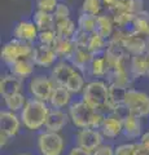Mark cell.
I'll list each match as a JSON object with an SVG mask.
<instances>
[{
	"label": "cell",
	"mask_w": 149,
	"mask_h": 155,
	"mask_svg": "<svg viewBox=\"0 0 149 155\" xmlns=\"http://www.w3.org/2000/svg\"><path fill=\"white\" fill-rule=\"evenodd\" d=\"M49 111V105L44 101L29 98L25 107L20 113V118L23 127L29 130H39L46 125V120Z\"/></svg>",
	"instance_id": "cell-1"
},
{
	"label": "cell",
	"mask_w": 149,
	"mask_h": 155,
	"mask_svg": "<svg viewBox=\"0 0 149 155\" xmlns=\"http://www.w3.org/2000/svg\"><path fill=\"white\" fill-rule=\"evenodd\" d=\"M108 98H109V84L108 81L96 79L91 80L86 84L82 92V100L95 111L105 113L108 110Z\"/></svg>",
	"instance_id": "cell-2"
},
{
	"label": "cell",
	"mask_w": 149,
	"mask_h": 155,
	"mask_svg": "<svg viewBox=\"0 0 149 155\" xmlns=\"http://www.w3.org/2000/svg\"><path fill=\"white\" fill-rule=\"evenodd\" d=\"M68 114L71 124L78 129L92 128L97 111H95L91 106H88L83 100L73 101L68 107Z\"/></svg>",
	"instance_id": "cell-3"
},
{
	"label": "cell",
	"mask_w": 149,
	"mask_h": 155,
	"mask_svg": "<svg viewBox=\"0 0 149 155\" xmlns=\"http://www.w3.org/2000/svg\"><path fill=\"white\" fill-rule=\"evenodd\" d=\"M34 45L35 44H30V43L12 38L2 48V60L7 66H11L18 60L31 57Z\"/></svg>",
	"instance_id": "cell-4"
},
{
	"label": "cell",
	"mask_w": 149,
	"mask_h": 155,
	"mask_svg": "<svg viewBox=\"0 0 149 155\" xmlns=\"http://www.w3.org/2000/svg\"><path fill=\"white\" fill-rule=\"evenodd\" d=\"M124 106L131 115L137 118L149 116V94L135 88H128L124 97Z\"/></svg>",
	"instance_id": "cell-5"
},
{
	"label": "cell",
	"mask_w": 149,
	"mask_h": 155,
	"mask_svg": "<svg viewBox=\"0 0 149 155\" xmlns=\"http://www.w3.org/2000/svg\"><path fill=\"white\" fill-rule=\"evenodd\" d=\"M55 83L51 79V76L44 74H38L30 78L27 84V91L30 93L31 98H36L40 101H44L48 104L52 93L55 89Z\"/></svg>",
	"instance_id": "cell-6"
},
{
	"label": "cell",
	"mask_w": 149,
	"mask_h": 155,
	"mask_svg": "<svg viewBox=\"0 0 149 155\" xmlns=\"http://www.w3.org/2000/svg\"><path fill=\"white\" fill-rule=\"evenodd\" d=\"M36 146L40 155H61L65 147V141L60 133L44 130L38 136Z\"/></svg>",
	"instance_id": "cell-7"
},
{
	"label": "cell",
	"mask_w": 149,
	"mask_h": 155,
	"mask_svg": "<svg viewBox=\"0 0 149 155\" xmlns=\"http://www.w3.org/2000/svg\"><path fill=\"white\" fill-rule=\"evenodd\" d=\"M130 60H131V58H130ZM130 60L124 61L114 67H110L108 76H107L108 84L123 87V88H130V85H131V83L134 81L131 71H130Z\"/></svg>",
	"instance_id": "cell-8"
},
{
	"label": "cell",
	"mask_w": 149,
	"mask_h": 155,
	"mask_svg": "<svg viewBox=\"0 0 149 155\" xmlns=\"http://www.w3.org/2000/svg\"><path fill=\"white\" fill-rule=\"evenodd\" d=\"M76 146L82 149H86L88 151L93 153L99 146L104 143V136L99 129L86 128V129H78L75 134Z\"/></svg>",
	"instance_id": "cell-9"
},
{
	"label": "cell",
	"mask_w": 149,
	"mask_h": 155,
	"mask_svg": "<svg viewBox=\"0 0 149 155\" xmlns=\"http://www.w3.org/2000/svg\"><path fill=\"white\" fill-rule=\"evenodd\" d=\"M31 60L38 67H53L59 62V56L55 52L53 47L42 45L36 43L34 45Z\"/></svg>",
	"instance_id": "cell-10"
},
{
	"label": "cell",
	"mask_w": 149,
	"mask_h": 155,
	"mask_svg": "<svg viewBox=\"0 0 149 155\" xmlns=\"http://www.w3.org/2000/svg\"><path fill=\"white\" fill-rule=\"evenodd\" d=\"M39 30L32 22V19H21L18 21L13 28V38L18 40L30 43V44H36Z\"/></svg>",
	"instance_id": "cell-11"
},
{
	"label": "cell",
	"mask_w": 149,
	"mask_h": 155,
	"mask_svg": "<svg viewBox=\"0 0 149 155\" xmlns=\"http://www.w3.org/2000/svg\"><path fill=\"white\" fill-rule=\"evenodd\" d=\"M21 118L16 113L9 110L0 111V132L7 134L9 138L16 137L21 128Z\"/></svg>",
	"instance_id": "cell-12"
},
{
	"label": "cell",
	"mask_w": 149,
	"mask_h": 155,
	"mask_svg": "<svg viewBox=\"0 0 149 155\" xmlns=\"http://www.w3.org/2000/svg\"><path fill=\"white\" fill-rule=\"evenodd\" d=\"M121 44L130 56H139L147 53V39L132 31H127L122 38Z\"/></svg>",
	"instance_id": "cell-13"
},
{
	"label": "cell",
	"mask_w": 149,
	"mask_h": 155,
	"mask_svg": "<svg viewBox=\"0 0 149 155\" xmlns=\"http://www.w3.org/2000/svg\"><path fill=\"white\" fill-rule=\"evenodd\" d=\"M123 129V120L114 113H107L104 118V122L100 128V132L103 133L104 138H117L119 134H122Z\"/></svg>",
	"instance_id": "cell-14"
},
{
	"label": "cell",
	"mask_w": 149,
	"mask_h": 155,
	"mask_svg": "<svg viewBox=\"0 0 149 155\" xmlns=\"http://www.w3.org/2000/svg\"><path fill=\"white\" fill-rule=\"evenodd\" d=\"M69 122H70V118H69L68 111L59 110V109H51L49 114L47 116L44 128L48 132L60 133L68 125Z\"/></svg>",
	"instance_id": "cell-15"
},
{
	"label": "cell",
	"mask_w": 149,
	"mask_h": 155,
	"mask_svg": "<svg viewBox=\"0 0 149 155\" xmlns=\"http://www.w3.org/2000/svg\"><path fill=\"white\" fill-rule=\"evenodd\" d=\"M93 54L91 53L86 47H76L75 51L73 53V56L70 57L69 62L78 71H80L86 78L88 75V70H90V65L93 60Z\"/></svg>",
	"instance_id": "cell-16"
},
{
	"label": "cell",
	"mask_w": 149,
	"mask_h": 155,
	"mask_svg": "<svg viewBox=\"0 0 149 155\" xmlns=\"http://www.w3.org/2000/svg\"><path fill=\"white\" fill-rule=\"evenodd\" d=\"M75 71H76V69L69 61L59 60V62H57L51 70V79L53 80L55 85L65 87L66 81L69 80V78L73 75Z\"/></svg>",
	"instance_id": "cell-17"
},
{
	"label": "cell",
	"mask_w": 149,
	"mask_h": 155,
	"mask_svg": "<svg viewBox=\"0 0 149 155\" xmlns=\"http://www.w3.org/2000/svg\"><path fill=\"white\" fill-rule=\"evenodd\" d=\"M143 124L141 118H137L135 115H128L127 118L123 119V129L122 134L130 140L131 142H136L140 140L143 134Z\"/></svg>",
	"instance_id": "cell-18"
},
{
	"label": "cell",
	"mask_w": 149,
	"mask_h": 155,
	"mask_svg": "<svg viewBox=\"0 0 149 155\" xmlns=\"http://www.w3.org/2000/svg\"><path fill=\"white\" fill-rule=\"evenodd\" d=\"M22 89H23L22 79L14 76L11 72L2 75V79H0V94L3 97L16 94V93H22Z\"/></svg>",
	"instance_id": "cell-19"
},
{
	"label": "cell",
	"mask_w": 149,
	"mask_h": 155,
	"mask_svg": "<svg viewBox=\"0 0 149 155\" xmlns=\"http://www.w3.org/2000/svg\"><path fill=\"white\" fill-rule=\"evenodd\" d=\"M35 64L31 60V57L29 58H22V60L16 61L11 66H8V72H11L14 76L20 78V79L25 80L29 78L34 76V70H35Z\"/></svg>",
	"instance_id": "cell-20"
},
{
	"label": "cell",
	"mask_w": 149,
	"mask_h": 155,
	"mask_svg": "<svg viewBox=\"0 0 149 155\" xmlns=\"http://www.w3.org/2000/svg\"><path fill=\"white\" fill-rule=\"evenodd\" d=\"M71 102H73V101H71L70 92L66 89L65 87L56 85L53 89V93H52L49 101H48V105H49L51 109L64 110L65 107H69Z\"/></svg>",
	"instance_id": "cell-21"
},
{
	"label": "cell",
	"mask_w": 149,
	"mask_h": 155,
	"mask_svg": "<svg viewBox=\"0 0 149 155\" xmlns=\"http://www.w3.org/2000/svg\"><path fill=\"white\" fill-rule=\"evenodd\" d=\"M148 67H149V57L148 54H139L132 56L130 60V71L134 79L139 78H145L148 75Z\"/></svg>",
	"instance_id": "cell-22"
},
{
	"label": "cell",
	"mask_w": 149,
	"mask_h": 155,
	"mask_svg": "<svg viewBox=\"0 0 149 155\" xmlns=\"http://www.w3.org/2000/svg\"><path fill=\"white\" fill-rule=\"evenodd\" d=\"M115 25H114V21L112 16L108 13H103L100 14L96 19V30L95 32H97L100 36L105 38L107 40H110V38L113 36V34L115 32Z\"/></svg>",
	"instance_id": "cell-23"
},
{
	"label": "cell",
	"mask_w": 149,
	"mask_h": 155,
	"mask_svg": "<svg viewBox=\"0 0 149 155\" xmlns=\"http://www.w3.org/2000/svg\"><path fill=\"white\" fill-rule=\"evenodd\" d=\"M128 88L118 85H110L109 84V98H108V110L107 113H112L118 106L124 104V97H126Z\"/></svg>",
	"instance_id": "cell-24"
},
{
	"label": "cell",
	"mask_w": 149,
	"mask_h": 155,
	"mask_svg": "<svg viewBox=\"0 0 149 155\" xmlns=\"http://www.w3.org/2000/svg\"><path fill=\"white\" fill-rule=\"evenodd\" d=\"M75 48H76V45L73 41V39L57 38V40L53 44V49L57 53V56H59V60H65V61L70 60V57L73 56Z\"/></svg>",
	"instance_id": "cell-25"
},
{
	"label": "cell",
	"mask_w": 149,
	"mask_h": 155,
	"mask_svg": "<svg viewBox=\"0 0 149 155\" xmlns=\"http://www.w3.org/2000/svg\"><path fill=\"white\" fill-rule=\"evenodd\" d=\"M109 72V65L107 58L104 57V54L101 56H95L92 62L90 65V70H88V75L87 76H93V78H105L107 79Z\"/></svg>",
	"instance_id": "cell-26"
},
{
	"label": "cell",
	"mask_w": 149,
	"mask_h": 155,
	"mask_svg": "<svg viewBox=\"0 0 149 155\" xmlns=\"http://www.w3.org/2000/svg\"><path fill=\"white\" fill-rule=\"evenodd\" d=\"M131 31L145 39H149V12L143 11L134 18Z\"/></svg>",
	"instance_id": "cell-27"
},
{
	"label": "cell",
	"mask_w": 149,
	"mask_h": 155,
	"mask_svg": "<svg viewBox=\"0 0 149 155\" xmlns=\"http://www.w3.org/2000/svg\"><path fill=\"white\" fill-rule=\"evenodd\" d=\"M32 22L35 23L39 31L51 30V28H55L56 25L53 13H47L43 11H38V9L32 13Z\"/></svg>",
	"instance_id": "cell-28"
},
{
	"label": "cell",
	"mask_w": 149,
	"mask_h": 155,
	"mask_svg": "<svg viewBox=\"0 0 149 155\" xmlns=\"http://www.w3.org/2000/svg\"><path fill=\"white\" fill-rule=\"evenodd\" d=\"M149 151L143 146V145L136 142H126L115 146L114 155H148Z\"/></svg>",
	"instance_id": "cell-29"
},
{
	"label": "cell",
	"mask_w": 149,
	"mask_h": 155,
	"mask_svg": "<svg viewBox=\"0 0 149 155\" xmlns=\"http://www.w3.org/2000/svg\"><path fill=\"white\" fill-rule=\"evenodd\" d=\"M76 30H78V26H76V23L71 18L65 19V21H61V22H57L55 25V31L57 34V38L73 39Z\"/></svg>",
	"instance_id": "cell-30"
},
{
	"label": "cell",
	"mask_w": 149,
	"mask_h": 155,
	"mask_svg": "<svg viewBox=\"0 0 149 155\" xmlns=\"http://www.w3.org/2000/svg\"><path fill=\"white\" fill-rule=\"evenodd\" d=\"M108 43H109V40H107V39L103 36H100L97 32H93V34H91V36H90L87 49L92 53L93 56H101V54H104V52L107 51Z\"/></svg>",
	"instance_id": "cell-31"
},
{
	"label": "cell",
	"mask_w": 149,
	"mask_h": 155,
	"mask_svg": "<svg viewBox=\"0 0 149 155\" xmlns=\"http://www.w3.org/2000/svg\"><path fill=\"white\" fill-rule=\"evenodd\" d=\"M86 76L82 74L80 71L76 70L73 75L69 78V80L66 81L65 84V88L68 89L71 94H78V93H82L86 87Z\"/></svg>",
	"instance_id": "cell-32"
},
{
	"label": "cell",
	"mask_w": 149,
	"mask_h": 155,
	"mask_svg": "<svg viewBox=\"0 0 149 155\" xmlns=\"http://www.w3.org/2000/svg\"><path fill=\"white\" fill-rule=\"evenodd\" d=\"M4 98V104H5V107L12 111V113H21V110L25 107V105L27 102V100L23 93H16V94H11L7 97H3Z\"/></svg>",
	"instance_id": "cell-33"
},
{
	"label": "cell",
	"mask_w": 149,
	"mask_h": 155,
	"mask_svg": "<svg viewBox=\"0 0 149 155\" xmlns=\"http://www.w3.org/2000/svg\"><path fill=\"white\" fill-rule=\"evenodd\" d=\"M96 19H97V17L80 12L78 19H76V26L82 31L87 34H93L96 30Z\"/></svg>",
	"instance_id": "cell-34"
},
{
	"label": "cell",
	"mask_w": 149,
	"mask_h": 155,
	"mask_svg": "<svg viewBox=\"0 0 149 155\" xmlns=\"http://www.w3.org/2000/svg\"><path fill=\"white\" fill-rule=\"evenodd\" d=\"M105 8L103 0H83L82 2V13L91 14V16L99 17L103 14V9Z\"/></svg>",
	"instance_id": "cell-35"
},
{
	"label": "cell",
	"mask_w": 149,
	"mask_h": 155,
	"mask_svg": "<svg viewBox=\"0 0 149 155\" xmlns=\"http://www.w3.org/2000/svg\"><path fill=\"white\" fill-rule=\"evenodd\" d=\"M56 40H57V34L55 31V28H51V30H44V31H39V35H38V44L53 47Z\"/></svg>",
	"instance_id": "cell-36"
},
{
	"label": "cell",
	"mask_w": 149,
	"mask_h": 155,
	"mask_svg": "<svg viewBox=\"0 0 149 155\" xmlns=\"http://www.w3.org/2000/svg\"><path fill=\"white\" fill-rule=\"evenodd\" d=\"M70 14H71V12H70V8H69L68 4L59 2L56 11L53 12V17H55L56 23L57 22H61V21H65V19H69L70 18Z\"/></svg>",
	"instance_id": "cell-37"
},
{
	"label": "cell",
	"mask_w": 149,
	"mask_h": 155,
	"mask_svg": "<svg viewBox=\"0 0 149 155\" xmlns=\"http://www.w3.org/2000/svg\"><path fill=\"white\" fill-rule=\"evenodd\" d=\"M59 0H36V9L47 13H53L57 8Z\"/></svg>",
	"instance_id": "cell-38"
},
{
	"label": "cell",
	"mask_w": 149,
	"mask_h": 155,
	"mask_svg": "<svg viewBox=\"0 0 149 155\" xmlns=\"http://www.w3.org/2000/svg\"><path fill=\"white\" fill-rule=\"evenodd\" d=\"M90 36H91V34H87V32H84V31H82L78 28L75 32V35L73 36V41L75 43L76 47H86L87 48Z\"/></svg>",
	"instance_id": "cell-39"
},
{
	"label": "cell",
	"mask_w": 149,
	"mask_h": 155,
	"mask_svg": "<svg viewBox=\"0 0 149 155\" xmlns=\"http://www.w3.org/2000/svg\"><path fill=\"white\" fill-rule=\"evenodd\" d=\"M115 146L110 143H103L101 146H99L97 149L92 153V155H114Z\"/></svg>",
	"instance_id": "cell-40"
},
{
	"label": "cell",
	"mask_w": 149,
	"mask_h": 155,
	"mask_svg": "<svg viewBox=\"0 0 149 155\" xmlns=\"http://www.w3.org/2000/svg\"><path fill=\"white\" fill-rule=\"evenodd\" d=\"M68 155H92V153L88 151V150H86V149H82L79 146H73L70 149Z\"/></svg>",
	"instance_id": "cell-41"
},
{
	"label": "cell",
	"mask_w": 149,
	"mask_h": 155,
	"mask_svg": "<svg viewBox=\"0 0 149 155\" xmlns=\"http://www.w3.org/2000/svg\"><path fill=\"white\" fill-rule=\"evenodd\" d=\"M139 142H140L143 146L149 151V130H145V132L141 134V137H140V140H139Z\"/></svg>",
	"instance_id": "cell-42"
},
{
	"label": "cell",
	"mask_w": 149,
	"mask_h": 155,
	"mask_svg": "<svg viewBox=\"0 0 149 155\" xmlns=\"http://www.w3.org/2000/svg\"><path fill=\"white\" fill-rule=\"evenodd\" d=\"M0 140H2V141H0V146H2V149H3L7 145V142L9 141V137L7 134H4V133L0 132Z\"/></svg>",
	"instance_id": "cell-43"
},
{
	"label": "cell",
	"mask_w": 149,
	"mask_h": 155,
	"mask_svg": "<svg viewBox=\"0 0 149 155\" xmlns=\"http://www.w3.org/2000/svg\"><path fill=\"white\" fill-rule=\"evenodd\" d=\"M121 0H103V3H104V5H105V8H110V7H113V5H115L117 3H119Z\"/></svg>",
	"instance_id": "cell-44"
},
{
	"label": "cell",
	"mask_w": 149,
	"mask_h": 155,
	"mask_svg": "<svg viewBox=\"0 0 149 155\" xmlns=\"http://www.w3.org/2000/svg\"><path fill=\"white\" fill-rule=\"evenodd\" d=\"M147 54H149V39H147Z\"/></svg>",
	"instance_id": "cell-45"
},
{
	"label": "cell",
	"mask_w": 149,
	"mask_h": 155,
	"mask_svg": "<svg viewBox=\"0 0 149 155\" xmlns=\"http://www.w3.org/2000/svg\"><path fill=\"white\" fill-rule=\"evenodd\" d=\"M148 57H149V54H148ZM147 78H149V67H148V75H147Z\"/></svg>",
	"instance_id": "cell-46"
},
{
	"label": "cell",
	"mask_w": 149,
	"mask_h": 155,
	"mask_svg": "<svg viewBox=\"0 0 149 155\" xmlns=\"http://www.w3.org/2000/svg\"><path fill=\"white\" fill-rule=\"evenodd\" d=\"M17 155H30V154H26V153H25V154H17Z\"/></svg>",
	"instance_id": "cell-47"
}]
</instances>
